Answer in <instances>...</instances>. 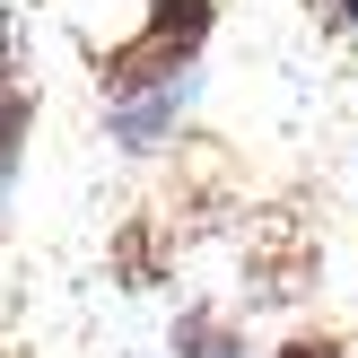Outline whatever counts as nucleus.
I'll return each instance as SVG.
<instances>
[{
	"instance_id": "obj_1",
	"label": "nucleus",
	"mask_w": 358,
	"mask_h": 358,
	"mask_svg": "<svg viewBox=\"0 0 358 358\" xmlns=\"http://www.w3.org/2000/svg\"><path fill=\"white\" fill-rule=\"evenodd\" d=\"M210 27H219V9H210V0H149V27H140L131 44H114V52H105L96 87H105L114 105H131V96H157V87H175L192 62H201Z\"/></svg>"
},
{
	"instance_id": "obj_2",
	"label": "nucleus",
	"mask_w": 358,
	"mask_h": 358,
	"mask_svg": "<svg viewBox=\"0 0 358 358\" xmlns=\"http://www.w3.org/2000/svg\"><path fill=\"white\" fill-rule=\"evenodd\" d=\"M27 131H35V96L0 79V184H9V175H17V157H27Z\"/></svg>"
},
{
	"instance_id": "obj_3",
	"label": "nucleus",
	"mask_w": 358,
	"mask_h": 358,
	"mask_svg": "<svg viewBox=\"0 0 358 358\" xmlns=\"http://www.w3.org/2000/svg\"><path fill=\"white\" fill-rule=\"evenodd\" d=\"M175 341H184V358H236V341H227L210 315H184V332H175Z\"/></svg>"
},
{
	"instance_id": "obj_4",
	"label": "nucleus",
	"mask_w": 358,
	"mask_h": 358,
	"mask_svg": "<svg viewBox=\"0 0 358 358\" xmlns=\"http://www.w3.org/2000/svg\"><path fill=\"white\" fill-rule=\"evenodd\" d=\"M280 358H341V341H324V332H306V341H289Z\"/></svg>"
},
{
	"instance_id": "obj_5",
	"label": "nucleus",
	"mask_w": 358,
	"mask_h": 358,
	"mask_svg": "<svg viewBox=\"0 0 358 358\" xmlns=\"http://www.w3.org/2000/svg\"><path fill=\"white\" fill-rule=\"evenodd\" d=\"M341 17H358V0H341Z\"/></svg>"
}]
</instances>
